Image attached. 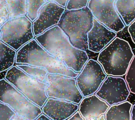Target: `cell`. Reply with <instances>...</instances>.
I'll use <instances>...</instances> for the list:
<instances>
[{"label": "cell", "instance_id": "f546056e", "mask_svg": "<svg viewBox=\"0 0 135 120\" xmlns=\"http://www.w3.org/2000/svg\"><path fill=\"white\" fill-rule=\"evenodd\" d=\"M11 120H27V119L24 117L16 114L15 115H14L11 118Z\"/></svg>", "mask_w": 135, "mask_h": 120}, {"label": "cell", "instance_id": "d6986e66", "mask_svg": "<svg viewBox=\"0 0 135 120\" xmlns=\"http://www.w3.org/2000/svg\"><path fill=\"white\" fill-rule=\"evenodd\" d=\"M9 19L25 16L28 14V0H7Z\"/></svg>", "mask_w": 135, "mask_h": 120}, {"label": "cell", "instance_id": "277c9868", "mask_svg": "<svg viewBox=\"0 0 135 120\" xmlns=\"http://www.w3.org/2000/svg\"><path fill=\"white\" fill-rule=\"evenodd\" d=\"M134 53L128 41L115 37L99 54L98 61L108 75H126Z\"/></svg>", "mask_w": 135, "mask_h": 120}, {"label": "cell", "instance_id": "4316f807", "mask_svg": "<svg viewBox=\"0 0 135 120\" xmlns=\"http://www.w3.org/2000/svg\"><path fill=\"white\" fill-rule=\"evenodd\" d=\"M68 120H85V118L78 110L72 116H71Z\"/></svg>", "mask_w": 135, "mask_h": 120}, {"label": "cell", "instance_id": "f1b7e54d", "mask_svg": "<svg viewBox=\"0 0 135 120\" xmlns=\"http://www.w3.org/2000/svg\"><path fill=\"white\" fill-rule=\"evenodd\" d=\"M36 119V120H51L52 119L50 117H49L46 114H45L43 112L41 114H40L37 117V118Z\"/></svg>", "mask_w": 135, "mask_h": 120}, {"label": "cell", "instance_id": "7a4b0ae2", "mask_svg": "<svg viewBox=\"0 0 135 120\" xmlns=\"http://www.w3.org/2000/svg\"><path fill=\"white\" fill-rule=\"evenodd\" d=\"M16 64H28L45 68L49 74H61L76 78L79 73L67 68L34 38L22 46L17 53Z\"/></svg>", "mask_w": 135, "mask_h": 120}, {"label": "cell", "instance_id": "52a82bcc", "mask_svg": "<svg viewBox=\"0 0 135 120\" xmlns=\"http://www.w3.org/2000/svg\"><path fill=\"white\" fill-rule=\"evenodd\" d=\"M0 102L9 105L17 114L27 120H35L43 113L42 108L30 101L5 78L0 81Z\"/></svg>", "mask_w": 135, "mask_h": 120}, {"label": "cell", "instance_id": "ffe728a7", "mask_svg": "<svg viewBox=\"0 0 135 120\" xmlns=\"http://www.w3.org/2000/svg\"><path fill=\"white\" fill-rule=\"evenodd\" d=\"M16 66L32 78L46 83L48 72L45 68L28 64H16Z\"/></svg>", "mask_w": 135, "mask_h": 120}, {"label": "cell", "instance_id": "9c48e42d", "mask_svg": "<svg viewBox=\"0 0 135 120\" xmlns=\"http://www.w3.org/2000/svg\"><path fill=\"white\" fill-rule=\"evenodd\" d=\"M108 75L98 61L89 59L76 78L77 85L84 97L95 94Z\"/></svg>", "mask_w": 135, "mask_h": 120}, {"label": "cell", "instance_id": "484cf974", "mask_svg": "<svg viewBox=\"0 0 135 120\" xmlns=\"http://www.w3.org/2000/svg\"><path fill=\"white\" fill-rule=\"evenodd\" d=\"M128 31L133 43L135 44V20L128 26Z\"/></svg>", "mask_w": 135, "mask_h": 120}, {"label": "cell", "instance_id": "9a60e30c", "mask_svg": "<svg viewBox=\"0 0 135 120\" xmlns=\"http://www.w3.org/2000/svg\"><path fill=\"white\" fill-rule=\"evenodd\" d=\"M110 105L97 95L84 97L79 104V111L85 120H98L99 117L105 114Z\"/></svg>", "mask_w": 135, "mask_h": 120}, {"label": "cell", "instance_id": "5bb4252c", "mask_svg": "<svg viewBox=\"0 0 135 120\" xmlns=\"http://www.w3.org/2000/svg\"><path fill=\"white\" fill-rule=\"evenodd\" d=\"M42 108L53 120H68L79 110V105L65 100L49 98Z\"/></svg>", "mask_w": 135, "mask_h": 120}, {"label": "cell", "instance_id": "3957f363", "mask_svg": "<svg viewBox=\"0 0 135 120\" xmlns=\"http://www.w3.org/2000/svg\"><path fill=\"white\" fill-rule=\"evenodd\" d=\"M93 18L88 7L77 10L66 9L58 25L75 47L86 51L88 50L87 35L93 27Z\"/></svg>", "mask_w": 135, "mask_h": 120}, {"label": "cell", "instance_id": "8992f818", "mask_svg": "<svg viewBox=\"0 0 135 120\" xmlns=\"http://www.w3.org/2000/svg\"><path fill=\"white\" fill-rule=\"evenodd\" d=\"M1 41L18 51L34 39L33 22L23 16L9 19L1 26Z\"/></svg>", "mask_w": 135, "mask_h": 120}, {"label": "cell", "instance_id": "603a6c76", "mask_svg": "<svg viewBox=\"0 0 135 120\" xmlns=\"http://www.w3.org/2000/svg\"><path fill=\"white\" fill-rule=\"evenodd\" d=\"M0 119L11 120V118L16 114L11 107L3 102L0 103Z\"/></svg>", "mask_w": 135, "mask_h": 120}, {"label": "cell", "instance_id": "30bf717a", "mask_svg": "<svg viewBox=\"0 0 135 120\" xmlns=\"http://www.w3.org/2000/svg\"><path fill=\"white\" fill-rule=\"evenodd\" d=\"M116 0H90L88 7L97 20L117 32L126 26L115 7Z\"/></svg>", "mask_w": 135, "mask_h": 120}, {"label": "cell", "instance_id": "ac0fdd59", "mask_svg": "<svg viewBox=\"0 0 135 120\" xmlns=\"http://www.w3.org/2000/svg\"><path fill=\"white\" fill-rule=\"evenodd\" d=\"M17 51L1 41L0 43V56H1V72H6L16 62Z\"/></svg>", "mask_w": 135, "mask_h": 120}, {"label": "cell", "instance_id": "6da1fadb", "mask_svg": "<svg viewBox=\"0 0 135 120\" xmlns=\"http://www.w3.org/2000/svg\"><path fill=\"white\" fill-rule=\"evenodd\" d=\"M35 39L51 55L75 72L81 71L89 60L86 51L75 47L58 25L36 36Z\"/></svg>", "mask_w": 135, "mask_h": 120}, {"label": "cell", "instance_id": "83f0119b", "mask_svg": "<svg viewBox=\"0 0 135 120\" xmlns=\"http://www.w3.org/2000/svg\"><path fill=\"white\" fill-rule=\"evenodd\" d=\"M69 0H46V2H54L58 4L59 6L63 7L64 8L66 7L67 2H68Z\"/></svg>", "mask_w": 135, "mask_h": 120}, {"label": "cell", "instance_id": "4fadbf2b", "mask_svg": "<svg viewBox=\"0 0 135 120\" xmlns=\"http://www.w3.org/2000/svg\"><path fill=\"white\" fill-rule=\"evenodd\" d=\"M116 36V32L107 28L94 17L93 27L87 35L88 50L94 53H100Z\"/></svg>", "mask_w": 135, "mask_h": 120}, {"label": "cell", "instance_id": "d4e9b609", "mask_svg": "<svg viewBox=\"0 0 135 120\" xmlns=\"http://www.w3.org/2000/svg\"><path fill=\"white\" fill-rule=\"evenodd\" d=\"M1 26L5 23L8 20L9 16V11L7 0H1Z\"/></svg>", "mask_w": 135, "mask_h": 120}, {"label": "cell", "instance_id": "44dd1931", "mask_svg": "<svg viewBox=\"0 0 135 120\" xmlns=\"http://www.w3.org/2000/svg\"><path fill=\"white\" fill-rule=\"evenodd\" d=\"M46 3V0H28L26 16L33 22L37 18L40 9Z\"/></svg>", "mask_w": 135, "mask_h": 120}, {"label": "cell", "instance_id": "4dcf8cb0", "mask_svg": "<svg viewBox=\"0 0 135 120\" xmlns=\"http://www.w3.org/2000/svg\"><path fill=\"white\" fill-rule=\"evenodd\" d=\"M131 120H135V104H133L131 109Z\"/></svg>", "mask_w": 135, "mask_h": 120}, {"label": "cell", "instance_id": "7402d4cb", "mask_svg": "<svg viewBox=\"0 0 135 120\" xmlns=\"http://www.w3.org/2000/svg\"><path fill=\"white\" fill-rule=\"evenodd\" d=\"M125 79L130 92L135 95V55L128 69Z\"/></svg>", "mask_w": 135, "mask_h": 120}, {"label": "cell", "instance_id": "2e32d148", "mask_svg": "<svg viewBox=\"0 0 135 120\" xmlns=\"http://www.w3.org/2000/svg\"><path fill=\"white\" fill-rule=\"evenodd\" d=\"M132 104L126 101L110 105L105 114L106 120H131Z\"/></svg>", "mask_w": 135, "mask_h": 120}, {"label": "cell", "instance_id": "7c38bea8", "mask_svg": "<svg viewBox=\"0 0 135 120\" xmlns=\"http://www.w3.org/2000/svg\"><path fill=\"white\" fill-rule=\"evenodd\" d=\"M66 8L56 2H49L40 9L37 18L33 22L35 36L43 33L46 30L58 24Z\"/></svg>", "mask_w": 135, "mask_h": 120}, {"label": "cell", "instance_id": "ba28073f", "mask_svg": "<svg viewBox=\"0 0 135 120\" xmlns=\"http://www.w3.org/2000/svg\"><path fill=\"white\" fill-rule=\"evenodd\" d=\"M46 92L49 98L65 100L79 104L84 97L80 90L75 78L48 73Z\"/></svg>", "mask_w": 135, "mask_h": 120}, {"label": "cell", "instance_id": "cb8c5ba5", "mask_svg": "<svg viewBox=\"0 0 135 120\" xmlns=\"http://www.w3.org/2000/svg\"><path fill=\"white\" fill-rule=\"evenodd\" d=\"M90 0H69L66 9L67 10H77L83 9L88 6Z\"/></svg>", "mask_w": 135, "mask_h": 120}, {"label": "cell", "instance_id": "5b68a950", "mask_svg": "<svg viewBox=\"0 0 135 120\" xmlns=\"http://www.w3.org/2000/svg\"><path fill=\"white\" fill-rule=\"evenodd\" d=\"M4 78L40 108L49 99L46 92L47 84L32 78L16 65L7 71Z\"/></svg>", "mask_w": 135, "mask_h": 120}, {"label": "cell", "instance_id": "8fae6325", "mask_svg": "<svg viewBox=\"0 0 135 120\" xmlns=\"http://www.w3.org/2000/svg\"><path fill=\"white\" fill-rule=\"evenodd\" d=\"M130 93L125 79L108 75L95 94L112 105L127 101Z\"/></svg>", "mask_w": 135, "mask_h": 120}, {"label": "cell", "instance_id": "e0dca14e", "mask_svg": "<svg viewBox=\"0 0 135 120\" xmlns=\"http://www.w3.org/2000/svg\"><path fill=\"white\" fill-rule=\"evenodd\" d=\"M115 7L126 26L135 20V0H116Z\"/></svg>", "mask_w": 135, "mask_h": 120}]
</instances>
